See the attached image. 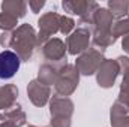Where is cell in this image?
<instances>
[{
  "instance_id": "1",
  "label": "cell",
  "mask_w": 129,
  "mask_h": 127,
  "mask_svg": "<svg viewBox=\"0 0 129 127\" xmlns=\"http://www.w3.org/2000/svg\"><path fill=\"white\" fill-rule=\"evenodd\" d=\"M21 60L14 51L0 52V79H11L20 69Z\"/></svg>"
}]
</instances>
